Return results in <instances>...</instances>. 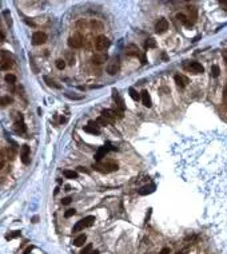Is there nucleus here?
Instances as JSON below:
<instances>
[{"label": "nucleus", "mask_w": 227, "mask_h": 254, "mask_svg": "<svg viewBox=\"0 0 227 254\" xmlns=\"http://www.w3.org/2000/svg\"><path fill=\"white\" fill-rule=\"evenodd\" d=\"M168 28V22H167L166 19H159V22L156 23V25H155V30H156V32L158 34H163L164 31Z\"/></svg>", "instance_id": "obj_6"}, {"label": "nucleus", "mask_w": 227, "mask_h": 254, "mask_svg": "<svg viewBox=\"0 0 227 254\" xmlns=\"http://www.w3.org/2000/svg\"><path fill=\"white\" fill-rule=\"evenodd\" d=\"M86 240H87L86 234H82V235H79V237L75 238L74 245H75V246H83V245H84V242H86Z\"/></svg>", "instance_id": "obj_16"}, {"label": "nucleus", "mask_w": 227, "mask_h": 254, "mask_svg": "<svg viewBox=\"0 0 227 254\" xmlns=\"http://www.w3.org/2000/svg\"><path fill=\"white\" fill-rule=\"evenodd\" d=\"M130 95H131V98H132L134 101H139V94L134 88H130Z\"/></svg>", "instance_id": "obj_31"}, {"label": "nucleus", "mask_w": 227, "mask_h": 254, "mask_svg": "<svg viewBox=\"0 0 227 254\" xmlns=\"http://www.w3.org/2000/svg\"><path fill=\"white\" fill-rule=\"evenodd\" d=\"M108 46H110V40H108L106 36H103V35L98 36L96 40H95V47H96L98 51H104V50H107Z\"/></svg>", "instance_id": "obj_3"}, {"label": "nucleus", "mask_w": 227, "mask_h": 254, "mask_svg": "<svg viewBox=\"0 0 227 254\" xmlns=\"http://www.w3.org/2000/svg\"><path fill=\"white\" fill-rule=\"evenodd\" d=\"M17 235H20V232H14V234H11V235H7V240H12V238H15V237H17Z\"/></svg>", "instance_id": "obj_34"}, {"label": "nucleus", "mask_w": 227, "mask_h": 254, "mask_svg": "<svg viewBox=\"0 0 227 254\" xmlns=\"http://www.w3.org/2000/svg\"><path fill=\"white\" fill-rule=\"evenodd\" d=\"M66 60H63V59H58L56 60V67L59 68V70H63L64 67H66V63H64Z\"/></svg>", "instance_id": "obj_29"}, {"label": "nucleus", "mask_w": 227, "mask_h": 254, "mask_svg": "<svg viewBox=\"0 0 227 254\" xmlns=\"http://www.w3.org/2000/svg\"><path fill=\"white\" fill-rule=\"evenodd\" d=\"M127 55L136 56V55H138V47H136V46H134V44L128 46V47H127Z\"/></svg>", "instance_id": "obj_20"}, {"label": "nucleus", "mask_w": 227, "mask_h": 254, "mask_svg": "<svg viewBox=\"0 0 227 254\" xmlns=\"http://www.w3.org/2000/svg\"><path fill=\"white\" fill-rule=\"evenodd\" d=\"M142 102H143V104L146 107H151V104H153V102H151V98H150L148 92L146 91V90H143L142 91Z\"/></svg>", "instance_id": "obj_14"}, {"label": "nucleus", "mask_w": 227, "mask_h": 254, "mask_svg": "<svg viewBox=\"0 0 227 254\" xmlns=\"http://www.w3.org/2000/svg\"><path fill=\"white\" fill-rule=\"evenodd\" d=\"M1 70H9L12 67V60L9 58H6V54H1V64H0Z\"/></svg>", "instance_id": "obj_11"}, {"label": "nucleus", "mask_w": 227, "mask_h": 254, "mask_svg": "<svg viewBox=\"0 0 227 254\" xmlns=\"http://www.w3.org/2000/svg\"><path fill=\"white\" fill-rule=\"evenodd\" d=\"M94 222H95V217H94V215H88V217H86L84 219H80L79 222H76V225L74 226L72 232H74V233H78V232H80V230H83L84 227L91 226Z\"/></svg>", "instance_id": "obj_1"}, {"label": "nucleus", "mask_w": 227, "mask_h": 254, "mask_svg": "<svg viewBox=\"0 0 227 254\" xmlns=\"http://www.w3.org/2000/svg\"><path fill=\"white\" fill-rule=\"evenodd\" d=\"M46 40H47V35L44 32H42V31H38V32H35L32 35V43L35 46L43 44V43H46Z\"/></svg>", "instance_id": "obj_5"}, {"label": "nucleus", "mask_w": 227, "mask_h": 254, "mask_svg": "<svg viewBox=\"0 0 227 254\" xmlns=\"http://www.w3.org/2000/svg\"><path fill=\"white\" fill-rule=\"evenodd\" d=\"M107 60V55H104V54H96V55H94V58H92V63L94 64H102V63H104V62Z\"/></svg>", "instance_id": "obj_12"}, {"label": "nucleus", "mask_w": 227, "mask_h": 254, "mask_svg": "<svg viewBox=\"0 0 227 254\" xmlns=\"http://www.w3.org/2000/svg\"><path fill=\"white\" fill-rule=\"evenodd\" d=\"M219 67L218 66H213L211 67V76H214V78H216V76H219Z\"/></svg>", "instance_id": "obj_27"}, {"label": "nucleus", "mask_w": 227, "mask_h": 254, "mask_svg": "<svg viewBox=\"0 0 227 254\" xmlns=\"http://www.w3.org/2000/svg\"><path fill=\"white\" fill-rule=\"evenodd\" d=\"M107 151H108V147H107V146H103V147H100L99 151L96 153V161H100V159H102L103 155H104V154H107Z\"/></svg>", "instance_id": "obj_19"}, {"label": "nucleus", "mask_w": 227, "mask_h": 254, "mask_svg": "<svg viewBox=\"0 0 227 254\" xmlns=\"http://www.w3.org/2000/svg\"><path fill=\"white\" fill-rule=\"evenodd\" d=\"M159 254H170V249H167V247H166V249H163V250H162Z\"/></svg>", "instance_id": "obj_36"}, {"label": "nucleus", "mask_w": 227, "mask_h": 254, "mask_svg": "<svg viewBox=\"0 0 227 254\" xmlns=\"http://www.w3.org/2000/svg\"><path fill=\"white\" fill-rule=\"evenodd\" d=\"M156 46V42L153 39V38H150V39L146 40V43H144V47L146 48H154Z\"/></svg>", "instance_id": "obj_25"}, {"label": "nucleus", "mask_w": 227, "mask_h": 254, "mask_svg": "<svg viewBox=\"0 0 227 254\" xmlns=\"http://www.w3.org/2000/svg\"><path fill=\"white\" fill-rule=\"evenodd\" d=\"M44 80L47 82V84H48V86H51V87H55V88H60V84H58L55 80H52V79H51V78H48V76H44Z\"/></svg>", "instance_id": "obj_24"}, {"label": "nucleus", "mask_w": 227, "mask_h": 254, "mask_svg": "<svg viewBox=\"0 0 227 254\" xmlns=\"http://www.w3.org/2000/svg\"><path fill=\"white\" fill-rule=\"evenodd\" d=\"M188 11H190V17H188V20L191 23H194L195 19H197V9H195V7H188Z\"/></svg>", "instance_id": "obj_23"}, {"label": "nucleus", "mask_w": 227, "mask_h": 254, "mask_svg": "<svg viewBox=\"0 0 227 254\" xmlns=\"http://www.w3.org/2000/svg\"><path fill=\"white\" fill-rule=\"evenodd\" d=\"M119 68H120V66H119V62L115 59V60H112L108 64V67H107V72L110 74V75H115V74H118L119 72Z\"/></svg>", "instance_id": "obj_7"}, {"label": "nucleus", "mask_w": 227, "mask_h": 254, "mask_svg": "<svg viewBox=\"0 0 227 254\" xmlns=\"http://www.w3.org/2000/svg\"><path fill=\"white\" fill-rule=\"evenodd\" d=\"M14 126H15V130H16L17 132H24L25 131V126H24V123H23V119L17 120Z\"/></svg>", "instance_id": "obj_17"}, {"label": "nucleus", "mask_w": 227, "mask_h": 254, "mask_svg": "<svg viewBox=\"0 0 227 254\" xmlns=\"http://www.w3.org/2000/svg\"><path fill=\"white\" fill-rule=\"evenodd\" d=\"M174 80H175V83H176L179 87H184L186 84L188 83V79L186 78V76H183V75H175L174 76Z\"/></svg>", "instance_id": "obj_13"}, {"label": "nucleus", "mask_w": 227, "mask_h": 254, "mask_svg": "<svg viewBox=\"0 0 227 254\" xmlns=\"http://www.w3.org/2000/svg\"><path fill=\"white\" fill-rule=\"evenodd\" d=\"M6 82L14 84L15 82H16V78H15V75H12V74H7V75H6Z\"/></svg>", "instance_id": "obj_28"}, {"label": "nucleus", "mask_w": 227, "mask_h": 254, "mask_svg": "<svg viewBox=\"0 0 227 254\" xmlns=\"http://www.w3.org/2000/svg\"><path fill=\"white\" fill-rule=\"evenodd\" d=\"M68 44L72 48H80L83 46V36L80 34H74L68 39Z\"/></svg>", "instance_id": "obj_4"}, {"label": "nucleus", "mask_w": 227, "mask_h": 254, "mask_svg": "<svg viewBox=\"0 0 227 254\" xmlns=\"http://www.w3.org/2000/svg\"><path fill=\"white\" fill-rule=\"evenodd\" d=\"M102 115H103L104 118H107V119H110L111 122H114V120H115L116 115H118V117H122V115H120V112L112 111V110H103V111H102Z\"/></svg>", "instance_id": "obj_9"}, {"label": "nucleus", "mask_w": 227, "mask_h": 254, "mask_svg": "<svg viewBox=\"0 0 227 254\" xmlns=\"http://www.w3.org/2000/svg\"><path fill=\"white\" fill-rule=\"evenodd\" d=\"M188 70H191L192 72H197V74H202L203 71H205V68H203V66L200 64V63H198V62H190Z\"/></svg>", "instance_id": "obj_10"}, {"label": "nucleus", "mask_w": 227, "mask_h": 254, "mask_svg": "<svg viewBox=\"0 0 227 254\" xmlns=\"http://www.w3.org/2000/svg\"><path fill=\"white\" fill-rule=\"evenodd\" d=\"M176 254H183V253H182V251H178V253H176Z\"/></svg>", "instance_id": "obj_39"}, {"label": "nucleus", "mask_w": 227, "mask_h": 254, "mask_svg": "<svg viewBox=\"0 0 227 254\" xmlns=\"http://www.w3.org/2000/svg\"><path fill=\"white\" fill-rule=\"evenodd\" d=\"M90 254H99V251H98V250H95V251H91V253H90Z\"/></svg>", "instance_id": "obj_38"}, {"label": "nucleus", "mask_w": 227, "mask_h": 254, "mask_svg": "<svg viewBox=\"0 0 227 254\" xmlns=\"http://www.w3.org/2000/svg\"><path fill=\"white\" fill-rule=\"evenodd\" d=\"M224 101L227 102V87H226V90H224Z\"/></svg>", "instance_id": "obj_37"}, {"label": "nucleus", "mask_w": 227, "mask_h": 254, "mask_svg": "<svg viewBox=\"0 0 227 254\" xmlns=\"http://www.w3.org/2000/svg\"><path fill=\"white\" fill-rule=\"evenodd\" d=\"M94 169L100 173H111V171L118 170V165L114 162H107V163H95Z\"/></svg>", "instance_id": "obj_2"}, {"label": "nucleus", "mask_w": 227, "mask_h": 254, "mask_svg": "<svg viewBox=\"0 0 227 254\" xmlns=\"http://www.w3.org/2000/svg\"><path fill=\"white\" fill-rule=\"evenodd\" d=\"M84 131L91 132V134H99L100 130L98 129L96 126H91V124H88V126H86V127H84Z\"/></svg>", "instance_id": "obj_21"}, {"label": "nucleus", "mask_w": 227, "mask_h": 254, "mask_svg": "<svg viewBox=\"0 0 227 254\" xmlns=\"http://www.w3.org/2000/svg\"><path fill=\"white\" fill-rule=\"evenodd\" d=\"M61 202H63V205H68L69 202H71V198H69V197H67V198H64Z\"/></svg>", "instance_id": "obj_35"}, {"label": "nucleus", "mask_w": 227, "mask_h": 254, "mask_svg": "<svg viewBox=\"0 0 227 254\" xmlns=\"http://www.w3.org/2000/svg\"><path fill=\"white\" fill-rule=\"evenodd\" d=\"M154 189H155V186H154V185H151V186H144V187H142V189L139 190V194H140V195H144V194L153 193Z\"/></svg>", "instance_id": "obj_18"}, {"label": "nucleus", "mask_w": 227, "mask_h": 254, "mask_svg": "<svg viewBox=\"0 0 227 254\" xmlns=\"http://www.w3.org/2000/svg\"><path fill=\"white\" fill-rule=\"evenodd\" d=\"M75 213H76V210H75V209H69V210H67V211H66L64 217H66V218H69V217H72Z\"/></svg>", "instance_id": "obj_33"}, {"label": "nucleus", "mask_w": 227, "mask_h": 254, "mask_svg": "<svg viewBox=\"0 0 227 254\" xmlns=\"http://www.w3.org/2000/svg\"><path fill=\"white\" fill-rule=\"evenodd\" d=\"M96 122L99 123V124H103V126H107V124H110V123H112L110 119H107V118H104V117H103V115H102V117H99V118H98V120H96Z\"/></svg>", "instance_id": "obj_26"}, {"label": "nucleus", "mask_w": 227, "mask_h": 254, "mask_svg": "<svg viewBox=\"0 0 227 254\" xmlns=\"http://www.w3.org/2000/svg\"><path fill=\"white\" fill-rule=\"evenodd\" d=\"M12 102V98H9V96H3L1 98V106H7V104H9Z\"/></svg>", "instance_id": "obj_32"}, {"label": "nucleus", "mask_w": 227, "mask_h": 254, "mask_svg": "<svg viewBox=\"0 0 227 254\" xmlns=\"http://www.w3.org/2000/svg\"><path fill=\"white\" fill-rule=\"evenodd\" d=\"M91 249H92V245H91V243H88V245H87L86 247L82 249L80 254H90V253H91Z\"/></svg>", "instance_id": "obj_30"}, {"label": "nucleus", "mask_w": 227, "mask_h": 254, "mask_svg": "<svg viewBox=\"0 0 227 254\" xmlns=\"http://www.w3.org/2000/svg\"><path fill=\"white\" fill-rule=\"evenodd\" d=\"M20 156H22V162L24 163V165H28V163H30V147H28L27 145H24L22 147V154H20Z\"/></svg>", "instance_id": "obj_8"}, {"label": "nucleus", "mask_w": 227, "mask_h": 254, "mask_svg": "<svg viewBox=\"0 0 227 254\" xmlns=\"http://www.w3.org/2000/svg\"><path fill=\"white\" fill-rule=\"evenodd\" d=\"M176 19L179 20L182 24H184L186 27H191V25H192V23L188 20V17L186 16V15H183V14H178V15H176Z\"/></svg>", "instance_id": "obj_15"}, {"label": "nucleus", "mask_w": 227, "mask_h": 254, "mask_svg": "<svg viewBox=\"0 0 227 254\" xmlns=\"http://www.w3.org/2000/svg\"><path fill=\"white\" fill-rule=\"evenodd\" d=\"M64 177L66 178H69V179H76L78 178V173L76 171H72V170H64Z\"/></svg>", "instance_id": "obj_22"}]
</instances>
